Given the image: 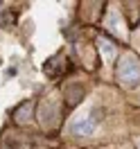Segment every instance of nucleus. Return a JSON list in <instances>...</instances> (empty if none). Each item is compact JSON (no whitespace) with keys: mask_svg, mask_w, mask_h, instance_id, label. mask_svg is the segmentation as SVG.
<instances>
[{"mask_svg":"<svg viewBox=\"0 0 140 149\" xmlns=\"http://www.w3.org/2000/svg\"><path fill=\"white\" fill-rule=\"evenodd\" d=\"M118 79L124 86H129V88L140 84V61H138V56L124 54L118 61Z\"/></svg>","mask_w":140,"mask_h":149,"instance_id":"1","label":"nucleus"},{"mask_svg":"<svg viewBox=\"0 0 140 149\" xmlns=\"http://www.w3.org/2000/svg\"><path fill=\"white\" fill-rule=\"evenodd\" d=\"M95 131V118L91 115V118H84V120H77L75 124H72V133L75 136H91Z\"/></svg>","mask_w":140,"mask_h":149,"instance_id":"2","label":"nucleus"},{"mask_svg":"<svg viewBox=\"0 0 140 149\" xmlns=\"http://www.w3.org/2000/svg\"><path fill=\"white\" fill-rule=\"evenodd\" d=\"M41 122L43 124H54L56 122V109H54L52 102L41 104Z\"/></svg>","mask_w":140,"mask_h":149,"instance_id":"3","label":"nucleus"},{"mask_svg":"<svg viewBox=\"0 0 140 149\" xmlns=\"http://www.w3.org/2000/svg\"><path fill=\"white\" fill-rule=\"evenodd\" d=\"M2 149H29L27 140H11L7 138L5 142H2Z\"/></svg>","mask_w":140,"mask_h":149,"instance_id":"4","label":"nucleus"},{"mask_svg":"<svg viewBox=\"0 0 140 149\" xmlns=\"http://www.w3.org/2000/svg\"><path fill=\"white\" fill-rule=\"evenodd\" d=\"M29 113H32V102L23 104L18 111H16V115H14V118H16V122H23V120H27V118H29Z\"/></svg>","mask_w":140,"mask_h":149,"instance_id":"5","label":"nucleus"},{"mask_svg":"<svg viewBox=\"0 0 140 149\" xmlns=\"http://www.w3.org/2000/svg\"><path fill=\"white\" fill-rule=\"evenodd\" d=\"M72 91L68 93V104L72 106V104L77 102V100H81V95H84V91H81V86H70Z\"/></svg>","mask_w":140,"mask_h":149,"instance_id":"6","label":"nucleus"},{"mask_svg":"<svg viewBox=\"0 0 140 149\" xmlns=\"http://www.w3.org/2000/svg\"><path fill=\"white\" fill-rule=\"evenodd\" d=\"M138 147H140V142H138Z\"/></svg>","mask_w":140,"mask_h":149,"instance_id":"7","label":"nucleus"}]
</instances>
